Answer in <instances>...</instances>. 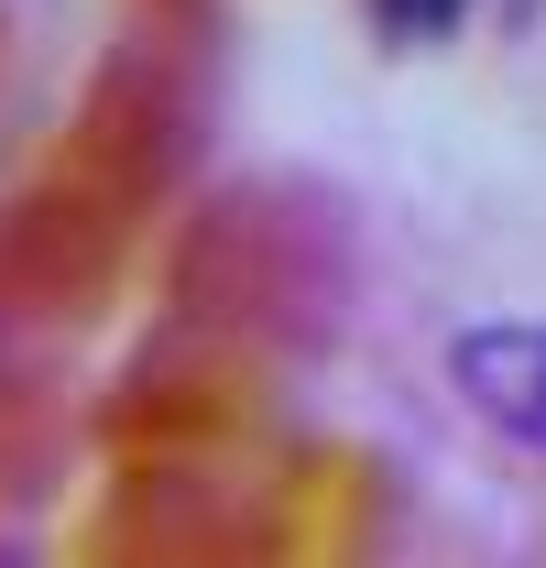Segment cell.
<instances>
[{
  "label": "cell",
  "mask_w": 546,
  "mask_h": 568,
  "mask_svg": "<svg viewBox=\"0 0 546 568\" xmlns=\"http://www.w3.org/2000/svg\"><path fill=\"white\" fill-rule=\"evenodd\" d=\"M448 383L481 426H503L525 459H546V317H492L448 339Z\"/></svg>",
  "instance_id": "6da1fadb"
},
{
  "label": "cell",
  "mask_w": 546,
  "mask_h": 568,
  "mask_svg": "<svg viewBox=\"0 0 546 568\" xmlns=\"http://www.w3.org/2000/svg\"><path fill=\"white\" fill-rule=\"evenodd\" d=\"M471 11L481 0H372V33H383V44H448Z\"/></svg>",
  "instance_id": "7a4b0ae2"
}]
</instances>
